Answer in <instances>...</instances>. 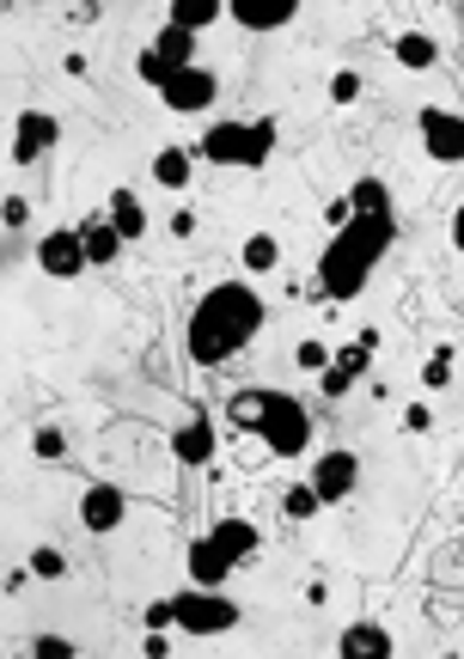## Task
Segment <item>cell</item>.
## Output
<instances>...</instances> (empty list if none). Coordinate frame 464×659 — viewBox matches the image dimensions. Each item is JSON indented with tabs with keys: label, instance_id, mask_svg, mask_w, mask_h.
<instances>
[{
	"label": "cell",
	"instance_id": "42",
	"mask_svg": "<svg viewBox=\"0 0 464 659\" xmlns=\"http://www.w3.org/2000/svg\"><path fill=\"white\" fill-rule=\"evenodd\" d=\"M25 7H43V0H25Z\"/></svg>",
	"mask_w": 464,
	"mask_h": 659
},
{
	"label": "cell",
	"instance_id": "21",
	"mask_svg": "<svg viewBox=\"0 0 464 659\" xmlns=\"http://www.w3.org/2000/svg\"><path fill=\"white\" fill-rule=\"evenodd\" d=\"M391 55H398V67H410V74H428V67L440 62V43L428 37V31H403V37L391 43Z\"/></svg>",
	"mask_w": 464,
	"mask_h": 659
},
{
	"label": "cell",
	"instance_id": "15",
	"mask_svg": "<svg viewBox=\"0 0 464 659\" xmlns=\"http://www.w3.org/2000/svg\"><path fill=\"white\" fill-rule=\"evenodd\" d=\"M336 659H391L385 623H348V629L336 635Z\"/></svg>",
	"mask_w": 464,
	"mask_h": 659
},
{
	"label": "cell",
	"instance_id": "6",
	"mask_svg": "<svg viewBox=\"0 0 464 659\" xmlns=\"http://www.w3.org/2000/svg\"><path fill=\"white\" fill-rule=\"evenodd\" d=\"M37 269L50 281H74V276H86L93 269V257H86V233L80 226H55V233H43V245H37Z\"/></svg>",
	"mask_w": 464,
	"mask_h": 659
},
{
	"label": "cell",
	"instance_id": "19",
	"mask_svg": "<svg viewBox=\"0 0 464 659\" xmlns=\"http://www.w3.org/2000/svg\"><path fill=\"white\" fill-rule=\"evenodd\" d=\"M190 172H196V153H190V147H160V153H153V184L160 190H190Z\"/></svg>",
	"mask_w": 464,
	"mask_h": 659
},
{
	"label": "cell",
	"instance_id": "29",
	"mask_svg": "<svg viewBox=\"0 0 464 659\" xmlns=\"http://www.w3.org/2000/svg\"><path fill=\"white\" fill-rule=\"evenodd\" d=\"M331 360H336V355H331V348L319 343V336H305V343L293 348V367H300V372H312V379H319V372L331 367Z\"/></svg>",
	"mask_w": 464,
	"mask_h": 659
},
{
	"label": "cell",
	"instance_id": "8",
	"mask_svg": "<svg viewBox=\"0 0 464 659\" xmlns=\"http://www.w3.org/2000/svg\"><path fill=\"white\" fill-rule=\"evenodd\" d=\"M305 483L324 495V507H343V501H355V488H360V458L348 446H336V452H319L312 458V476Z\"/></svg>",
	"mask_w": 464,
	"mask_h": 659
},
{
	"label": "cell",
	"instance_id": "13",
	"mask_svg": "<svg viewBox=\"0 0 464 659\" xmlns=\"http://www.w3.org/2000/svg\"><path fill=\"white\" fill-rule=\"evenodd\" d=\"M184 568H190V586H226V574H233L239 562H233L214 538H196L190 555H184Z\"/></svg>",
	"mask_w": 464,
	"mask_h": 659
},
{
	"label": "cell",
	"instance_id": "14",
	"mask_svg": "<svg viewBox=\"0 0 464 659\" xmlns=\"http://www.w3.org/2000/svg\"><path fill=\"white\" fill-rule=\"evenodd\" d=\"M226 13L239 19L245 31H281L300 13V0H226Z\"/></svg>",
	"mask_w": 464,
	"mask_h": 659
},
{
	"label": "cell",
	"instance_id": "32",
	"mask_svg": "<svg viewBox=\"0 0 464 659\" xmlns=\"http://www.w3.org/2000/svg\"><path fill=\"white\" fill-rule=\"evenodd\" d=\"M134 74H141V86H153V93H160L165 79H172V67H165L153 50H141V55H134Z\"/></svg>",
	"mask_w": 464,
	"mask_h": 659
},
{
	"label": "cell",
	"instance_id": "7",
	"mask_svg": "<svg viewBox=\"0 0 464 659\" xmlns=\"http://www.w3.org/2000/svg\"><path fill=\"white\" fill-rule=\"evenodd\" d=\"M214 98H220L214 67H184V74H172L160 86V105L172 110V117H202V110H214Z\"/></svg>",
	"mask_w": 464,
	"mask_h": 659
},
{
	"label": "cell",
	"instance_id": "25",
	"mask_svg": "<svg viewBox=\"0 0 464 659\" xmlns=\"http://www.w3.org/2000/svg\"><path fill=\"white\" fill-rule=\"evenodd\" d=\"M319 507H324V495H319V488H312V483H293L288 495H281V514H288L293 526H305V519L319 514Z\"/></svg>",
	"mask_w": 464,
	"mask_h": 659
},
{
	"label": "cell",
	"instance_id": "35",
	"mask_svg": "<svg viewBox=\"0 0 464 659\" xmlns=\"http://www.w3.org/2000/svg\"><path fill=\"white\" fill-rule=\"evenodd\" d=\"M0 220H7V233H25V226H31V202H25V196H7Z\"/></svg>",
	"mask_w": 464,
	"mask_h": 659
},
{
	"label": "cell",
	"instance_id": "1",
	"mask_svg": "<svg viewBox=\"0 0 464 659\" xmlns=\"http://www.w3.org/2000/svg\"><path fill=\"white\" fill-rule=\"evenodd\" d=\"M348 208H355L348 226H336L319 257V281L331 300H355L367 288V276L379 269V257L391 251V238H398V214H391V196H385L379 177H355Z\"/></svg>",
	"mask_w": 464,
	"mask_h": 659
},
{
	"label": "cell",
	"instance_id": "40",
	"mask_svg": "<svg viewBox=\"0 0 464 659\" xmlns=\"http://www.w3.org/2000/svg\"><path fill=\"white\" fill-rule=\"evenodd\" d=\"M452 251H464V208L452 214Z\"/></svg>",
	"mask_w": 464,
	"mask_h": 659
},
{
	"label": "cell",
	"instance_id": "41",
	"mask_svg": "<svg viewBox=\"0 0 464 659\" xmlns=\"http://www.w3.org/2000/svg\"><path fill=\"white\" fill-rule=\"evenodd\" d=\"M440 659H464V653H440Z\"/></svg>",
	"mask_w": 464,
	"mask_h": 659
},
{
	"label": "cell",
	"instance_id": "34",
	"mask_svg": "<svg viewBox=\"0 0 464 659\" xmlns=\"http://www.w3.org/2000/svg\"><path fill=\"white\" fill-rule=\"evenodd\" d=\"M147 629H177V598H153V605L141 611Z\"/></svg>",
	"mask_w": 464,
	"mask_h": 659
},
{
	"label": "cell",
	"instance_id": "9",
	"mask_svg": "<svg viewBox=\"0 0 464 659\" xmlns=\"http://www.w3.org/2000/svg\"><path fill=\"white\" fill-rule=\"evenodd\" d=\"M416 129H422V147H428L434 165H464V117L458 110L428 105L422 117H416Z\"/></svg>",
	"mask_w": 464,
	"mask_h": 659
},
{
	"label": "cell",
	"instance_id": "27",
	"mask_svg": "<svg viewBox=\"0 0 464 659\" xmlns=\"http://www.w3.org/2000/svg\"><path fill=\"white\" fill-rule=\"evenodd\" d=\"M355 379H360V372H355V367H343V360H331V367H324V372H319V391H324V397H331V403H343V397H348V391H355Z\"/></svg>",
	"mask_w": 464,
	"mask_h": 659
},
{
	"label": "cell",
	"instance_id": "31",
	"mask_svg": "<svg viewBox=\"0 0 464 659\" xmlns=\"http://www.w3.org/2000/svg\"><path fill=\"white\" fill-rule=\"evenodd\" d=\"M422 385H428V391H446V385H452V348H434V355H428Z\"/></svg>",
	"mask_w": 464,
	"mask_h": 659
},
{
	"label": "cell",
	"instance_id": "2",
	"mask_svg": "<svg viewBox=\"0 0 464 659\" xmlns=\"http://www.w3.org/2000/svg\"><path fill=\"white\" fill-rule=\"evenodd\" d=\"M263 317H269L263 293H257L251 281H220V288H208L196 300V312H190V330H184L190 360H196V367H226L239 348H251Z\"/></svg>",
	"mask_w": 464,
	"mask_h": 659
},
{
	"label": "cell",
	"instance_id": "30",
	"mask_svg": "<svg viewBox=\"0 0 464 659\" xmlns=\"http://www.w3.org/2000/svg\"><path fill=\"white\" fill-rule=\"evenodd\" d=\"M25 653H31V659H80V647L67 641V635H55V629H50V635H37V641H31Z\"/></svg>",
	"mask_w": 464,
	"mask_h": 659
},
{
	"label": "cell",
	"instance_id": "39",
	"mask_svg": "<svg viewBox=\"0 0 464 659\" xmlns=\"http://www.w3.org/2000/svg\"><path fill=\"white\" fill-rule=\"evenodd\" d=\"M196 233V214H172V238H190Z\"/></svg>",
	"mask_w": 464,
	"mask_h": 659
},
{
	"label": "cell",
	"instance_id": "4",
	"mask_svg": "<svg viewBox=\"0 0 464 659\" xmlns=\"http://www.w3.org/2000/svg\"><path fill=\"white\" fill-rule=\"evenodd\" d=\"M177 629L184 635H233L239 629V605L220 593V586H184L177 593Z\"/></svg>",
	"mask_w": 464,
	"mask_h": 659
},
{
	"label": "cell",
	"instance_id": "26",
	"mask_svg": "<svg viewBox=\"0 0 464 659\" xmlns=\"http://www.w3.org/2000/svg\"><path fill=\"white\" fill-rule=\"evenodd\" d=\"M25 562H31V574H37V581H67V555L55 550V543H37Z\"/></svg>",
	"mask_w": 464,
	"mask_h": 659
},
{
	"label": "cell",
	"instance_id": "23",
	"mask_svg": "<svg viewBox=\"0 0 464 659\" xmlns=\"http://www.w3.org/2000/svg\"><path fill=\"white\" fill-rule=\"evenodd\" d=\"M220 13H226V0H172V25L196 31V37L220 25Z\"/></svg>",
	"mask_w": 464,
	"mask_h": 659
},
{
	"label": "cell",
	"instance_id": "16",
	"mask_svg": "<svg viewBox=\"0 0 464 659\" xmlns=\"http://www.w3.org/2000/svg\"><path fill=\"white\" fill-rule=\"evenodd\" d=\"M208 538L220 543L226 555H233V562H251L257 550H263V531L251 526V519H239V514H226V519H214L208 526Z\"/></svg>",
	"mask_w": 464,
	"mask_h": 659
},
{
	"label": "cell",
	"instance_id": "12",
	"mask_svg": "<svg viewBox=\"0 0 464 659\" xmlns=\"http://www.w3.org/2000/svg\"><path fill=\"white\" fill-rule=\"evenodd\" d=\"M214 452H220V428H214L208 415H196V422L172 428V458L184 464V471H202V464H214Z\"/></svg>",
	"mask_w": 464,
	"mask_h": 659
},
{
	"label": "cell",
	"instance_id": "3",
	"mask_svg": "<svg viewBox=\"0 0 464 659\" xmlns=\"http://www.w3.org/2000/svg\"><path fill=\"white\" fill-rule=\"evenodd\" d=\"M276 153V117H257V122H208V134L196 141V159H208V165H239V172H257L263 159Z\"/></svg>",
	"mask_w": 464,
	"mask_h": 659
},
{
	"label": "cell",
	"instance_id": "22",
	"mask_svg": "<svg viewBox=\"0 0 464 659\" xmlns=\"http://www.w3.org/2000/svg\"><path fill=\"white\" fill-rule=\"evenodd\" d=\"M239 263H245V276H276L281 238H276V233H251V238L239 245Z\"/></svg>",
	"mask_w": 464,
	"mask_h": 659
},
{
	"label": "cell",
	"instance_id": "11",
	"mask_svg": "<svg viewBox=\"0 0 464 659\" xmlns=\"http://www.w3.org/2000/svg\"><path fill=\"white\" fill-rule=\"evenodd\" d=\"M122 519H129V495H122L117 483H93L80 495V526L93 531V538H110Z\"/></svg>",
	"mask_w": 464,
	"mask_h": 659
},
{
	"label": "cell",
	"instance_id": "33",
	"mask_svg": "<svg viewBox=\"0 0 464 659\" xmlns=\"http://www.w3.org/2000/svg\"><path fill=\"white\" fill-rule=\"evenodd\" d=\"M355 98H360V74L355 67H336L331 74V105H355Z\"/></svg>",
	"mask_w": 464,
	"mask_h": 659
},
{
	"label": "cell",
	"instance_id": "36",
	"mask_svg": "<svg viewBox=\"0 0 464 659\" xmlns=\"http://www.w3.org/2000/svg\"><path fill=\"white\" fill-rule=\"evenodd\" d=\"M428 428H434V409H428V403L403 409V434H428Z\"/></svg>",
	"mask_w": 464,
	"mask_h": 659
},
{
	"label": "cell",
	"instance_id": "28",
	"mask_svg": "<svg viewBox=\"0 0 464 659\" xmlns=\"http://www.w3.org/2000/svg\"><path fill=\"white\" fill-rule=\"evenodd\" d=\"M31 452H37L43 464H62L67 458V434L62 428H31Z\"/></svg>",
	"mask_w": 464,
	"mask_h": 659
},
{
	"label": "cell",
	"instance_id": "18",
	"mask_svg": "<svg viewBox=\"0 0 464 659\" xmlns=\"http://www.w3.org/2000/svg\"><path fill=\"white\" fill-rule=\"evenodd\" d=\"M86 233V257H93V269H110L122 257V245H129V238L117 233V226H110V214H93V220L80 226Z\"/></svg>",
	"mask_w": 464,
	"mask_h": 659
},
{
	"label": "cell",
	"instance_id": "5",
	"mask_svg": "<svg viewBox=\"0 0 464 659\" xmlns=\"http://www.w3.org/2000/svg\"><path fill=\"white\" fill-rule=\"evenodd\" d=\"M257 440H263L276 458H300L305 440H312V422H305V409L293 403L288 391H269L263 403V422H257Z\"/></svg>",
	"mask_w": 464,
	"mask_h": 659
},
{
	"label": "cell",
	"instance_id": "24",
	"mask_svg": "<svg viewBox=\"0 0 464 659\" xmlns=\"http://www.w3.org/2000/svg\"><path fill=\"white\" fill-rule=\"evenodd\" d=\"M263 403H269V391H233V403H226V422L245 428V434H257V422H263Z\"/></svg>",
	"mask_w": 464,
	"mask_h": 659
},
{
	"label": "cell",
	"instance_id": "10",
	"mask_svg": "<svg viewBox=\"0 0 464 659\" xmlns=\"http://www.w3.org/2000/svg\"><path fill=\"white\" fill-rule=\"evenodd\" d=\"M55 141H62V122H55L50 110H19V117H13V165H19V172L37 165Z\"/></svg>",
	"mask_w": 464,
	"mask_h": 659
},
{
	"label": "cell",
	"instance_id": "37",
	"mask_svg": "<svg viewBox=\"0 0 464 659\" xmlns=\"http://www.w3.org/2000/svg\"><path fill=\"white\" fill-rule=\"evenodd\" d=\"M141 653H147V659H172V629H147Z\"/></svg>",
	"mask_w": 464,
	"mask_h": 659
},
{
	"label": "cell",
	"instance_id": "38",
	"mask_svg": "<svg viewBox=\"0 0 464 659\" xmlns=\"http://www.w3.org/2000/svg\"><path fill=\"white\" fill-rule=\"evenodd\" d=\"M37 581V574H31V562H19V568H7V598H19L25 593V586Z\"/></svg>",
	"mask_w": 464,
	"mask_h": 659
},
{
	"label": "cell",
	"instance_id": "20",
	"mask_svg": "<svg viewBox=\"0 0 464 659\" xmlns=\"http://www.w3.org/2000/svg\"><path fill=\"white\" fill-rule=\"evenodd\" d=\"M105 214H110V226H117L129 245H134V238H147V208H141V196H134V190H110V208Z\"/></svg>",
	"mask_w": 464,
	"mask_h": 659
},
{
	"label": "cell",
	"instance_id": "17",
	"mask_svg": "<svg viewBox=\"0 0 464 659\" xmlns=\"http://www.w3.org/2000/svg\"><path fill=\"white\" fill-rule=\"evenodd\" d=\"M147 50L160 55V62L172 67V74H184V67H196V31H184V25H172V19H165L160 37L147 43Z\"/></svg>",
	"mask_w": 464,
	"mask_h": 659
}]
</instances>
